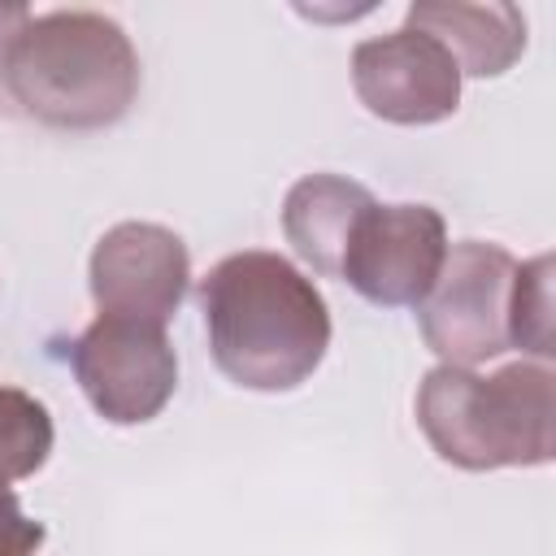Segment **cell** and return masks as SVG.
I'll return each instance as SVG.
<instances>
[{"instance_id":"cell-1","label":"cell","mask_w":556,"mask_h":556,"mask_svg":"<svg viewBox=\"0 0 556 556\" xmlns=\"http://www.w3.org/2000/svg\"><path fill=\"white\" fill-rule=\"evenodd\" d=\"M217 369L243 391H295L330 348V308L313 278L278 252L222 256L200 282Z\"/></svg>"},{"instance_id":"cell-2","label":"cell","mask_w":556,"mask_h":556,"mask_svg":"<svg viewBox=\"0 0 556 556\" xmlns=\"http://www.w3.org/2000/svg\"><path fill=\"white\" fill-rule=\"evenodd\" d=\"M0 87L9 113L52 130H104L139 96V52L104 13H30L4 48Z\"/></svg>"},{"instance_id":"cell-3","label":"cell","mask_w":556,"mask_h":556,"mask_svg":"<svg viewBox=\"0 0 556 556\" xmlns=\"http://www.w3.org/2000/svg\"><path fill=\"white\" fill-rule=\"evenodd\" d=\"M417 426L439 460L486 473L530 469L556 456V374L513 361L495 374L434 365L417 387Z\"/></svg>"},{"instance_id":"cell-4","label":"cell","mask_w":556,"mask_h":556,"mask_svg":"<svg viewBox=\"0 0 556 556\" xmlns=\"http://www.w3.org/2000/svg\"><path fill=\"white\" fill-rule=\"evenodd\" d=\"M513 252L486 239L447 243L443 269L430 295L417 304V326L426 348L456 369H473L508 352V291Z\"/></svg>"},{"instance_id":"cell-5","label":"cell","mask_w":556,"mask_h":556,"mask_svg":"<svg viewBox=\"0 0 556 556\" xmlns=\"http://www.w3.org/2000/svg\"><path fill=\"white\" fill-rule=\"evenodd\" d=\"M70 369L87 404L113 426L152 421L178 387V356L161 326L96 317L70 343Z\"/></svg>"},{"instance_id":"cell-6","label":"cell","mask_w":556,"mask_h":556,"mask_svg":"<svg viewBox=\"0 0 556 556\" xmlns=\"http://www.w3.org/2000/svg\"><path fill=\"white\" fill-rule=\"evenodd\" d=\"M447 256V222L430 204H369L348 239L339 278L378 308H417Z\"/></svg>"},{"instance_id":"cell-7","label":"cell","mask_w":556,"mask_h":556,"mask_svg":"<svg viewBox=\"0 0 556 556\" xmlns=\"http://www.w3.org/2000/svg\"><path fill=\"white\" fill-rule=\"evenodd\" d=\"M191 256L187 243L156 222H117L109 226L87 265V287L100 317H126L143 326H169L187 300Z\"/></svg>"},{"instance_id":"cell-8","label":"cell","mask_w":556,"mask_h":556,"mask_svg":"<svg viewBox=\"0 0 556 556\" xmlns=\"http://www.w3.org/2000/svg\"><path fill=\"white\" fill-rule=\"evenodd\" d=\"M352 87L361 104L395 126H434L460 109V70L426 30L400 26L352 48Z\"/></svg>"},{"instance_id":"cell-9","label":"cell","mask_w":556,"mask_h":556,"mask_svg":"<svg viewBox=\"0 0 556 556\" xmlns=\"http://www.w3.org/2000/svg\"><path fill=\"white\" fill-rule=\"evenodd\" d=\"M413 30L439 39L460 78H500L526 52V13L517 4H460V0H421L408 4Z\"/></svg>"},{"instance_id":"cell-10","label":"cell","mask_w":556,"mask_h":556,"mask_svg":"<svg viewBox=\"0 0 556 556\" xmlns=\"http://www.w3.org/2000/svg\"><path fill=\"white\" fill-rule=\"evenodd\" d=\"M369 204H374L369 187H361L343 174H304L282 200L287 243L313 274L339 278L348 239Z\"/></svg>"},{"instance_id":"cell-11","label":"cell","mask_w":556,"mask_h":556,"mask_svg":"<svg viewBox=\"0 0 556 556\" xmlns=\"http://www.w3.org/2000/svg\"><path fill=\"white\" fill-rule=\"evenodd\" d=\"M52 439L48 408L17 387H0V486L39 473L52 456Z\"/></svg>"},{"instance_id":"cell-12","label":"cell","mask_w":556,"mask_h":556,"mask_svg":"<svg viewBox=\"0 0 556 556\" xmlns=\"http://www.w3.org/2000/svg\"><path fill=\"white\" fill-rule=\"evenodd\" d=\"M508 348L530 352L534 361H552V256L539 252L513 269L508 291Z\"/></svg>"},{"instance_id":"cell-13","label":"cell","mask_w":556,"mask_h":556,"mask_svg":"<svg viewBox=\"0 0 556 556\" xmlns=\"http://www.w3.org/2000/svg\"><path fill=\"white\" fill-rule=\"evenodd\" d=\"M43 539H48L43 521L22 513V500L13 495V486H0V556H35Z\"/></svg>"},{"instance_id":"cell-14","label":"cell","mask_w":556,"mask_h":556,"mask_svg":"<svg viewBox=\"0 0 556 556\" xmlns=\"http://www.w3.org/2000/svg\"><path fill=\"white\" fill-rule=\"evenodd\" d=\"M26 17H30L26 4H0V65H4V48H9V39L26 26ZM0 113H9V104H4V87H0Z\"/></svg>"}]
</instances>
